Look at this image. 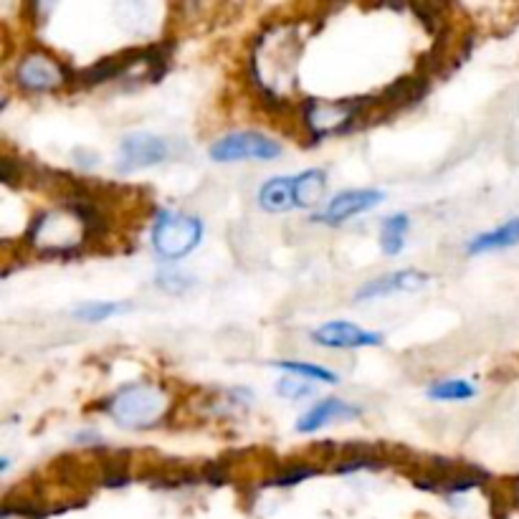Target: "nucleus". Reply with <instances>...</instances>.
Instances as JSON below:
<instances>
[{
    "label": "nucleus",
    "instance_id": "6",
    "mask_svg": "<svg viewBox=\"0 0 519 519\" xmlns=\"http://www.w3.org/2000/svg\"><path fill=\"white\" fill-rule=\"evenodd\" d=\"M385 201V193L378 188H350L342 190L327 203L319 213H314L312 221L327 223V226H342V223L352 221L355 216L373 211Z\"/></svg>",
    "mask_w": 519,
    "mask_h": 519
},
{
    "label": "nucleus",
    "instance_id": "21",
    "mask_svg": "<svg viewBox=\"0 0 519 519\" xmlns=\"http://www.w3.org/2000/svg\"><path fill=\"white\" fill-rule=\"evenodd\" d=\"M276 393L282 395V398H289V401H304L309 395H314V385H309L304 378H284L276 383Z\"/></svg>",
    "mask_w": 519,
    "mask_h": 519
},
{
    "label": "nucleus",
    "instance_id": "8",
    "mask_svg": "<svg viewBox=\"0 0 519 519\" xmlns=\"http://www.w3.org/2000/svg\"><path fill=\"white\" fill-rule=\"evenodd\" d=\"M312 340L327 350H357V347H378L383 342V335L335 319V322H325L312 330Z\"/></svg>",
    "mask_w": 519,
    "mask_h": 519
},
{
    "label": "nucleus",
    "instance_id": "3",
    "mask_svg": "<svg viewBox=\"0 0 519 519\" xmlns=\"http://www.w3.org/2000/svg\"><path fill=\"white\" fill-rule=\"evenodd\" d=\"M370 107V99H342V102H322V99H309L304 104V127L314 142L325 137L342 135L352 130L355 122H360L365 109Z\"/></svg>",
    "mask_w": 519,
    "mask_h": 519
},
{
    "label": "nucleus",
    "instance_id": "19",
    "mask_svg": "<svg viewBox=\"0 0 519 519\" xmlns=\"http://www.w3.org/2000/svg\"><path fill=\"white\" fill-rule=\"evenodd\" d=\"M319 469L314 464H287L279 469V474L271 479V487H294V484L304 482V479H312L317 476Z\"/></svg>",
    "mask_w": 519,
    "mask_h": 519
},
{
    "label": "nucleus",
    "instance_id": "20",
    "mask_svg": "<svg viewBox=\"0 0 519 519\" xmlns=\"http://www.w3.org/2000/svg\"><path fill=\"white\" fill-rule=\"evenodd\" d=\"M155 282H157V287L163 289V292L173 294V297H180V294H188L190 289L195 287L193 276L183 274V271H178V269L160 271Z\"/></svg>",
    "mask_w": 519,
    "mask_h": 519
},
{
    "label": "nucleus",
    "instance_id": "7",
    "mask_svg": "<svg viewBox=\"0 0 519 519\" xmlns=\"http://www.w3.org/2000/svg\"><path fill=\"white\" fill-rule=\"evenodd\" d=\"M16 82L18 87L31 94L54 92V89L66 84V69L54 56L36 51V54H28L21 59L16 69Z\"/></svg>",
    "mask_w": 519,
    "mask_h": 519
},
{
    "label": "nucleus",
    "instance_id": "23",
    "mask_svg": "<svg viewBox=\"0 0 519 519\" xmlns=\"http://www.w3.org/2000/svg\"><path fill=\"white\" fill-rule=\"evenodd\" d=\"M74 157L76 160H84V168H94L97 165V155H89L87 150H76Z\"/></svg>",
    "mask_w": 519,
    "mask_h": 519
},
{
    "label": "nucleus",
    "instance_id": "5",
    "mask_svg": "<svg viewBox=\"0 0 519 519\" xmlns=\"http://www.w3.org/2000/svg\"><path fill=\"white\" fill-rule=\"evenodd\" d=\"M170 157H173V142L160 135H152V132H132L119 142L117 170L122 175H130L137 173V170L168 163Z\"/></svg>",
    "mask_w": 519,
    "mask_h": 519
},
{
    "label": "nucleus",
    "instance_id": "9",
    "mask_svg": "<svg viewBox=\"0 0 519 519\" xmlns=\"http://www.w3.org/2000/svg\"><path fill=\"white\" fill-rule=\"evenodd\" d=\"M431 282V276L426 271L418 269H401L390 271V274L378 276L373 282L363 284V287L355 292V302H373V299L393 297V294H406V292H418L426 284Z\"/></svg>",
    "mask_w": 519,
    "mask_h": 519
},
{
    "label": "nucleus",
    "instance_id": "10",
    "mask_svg": "<svg viewBox=\"0 0 519 519\" xmlns=\"http://www.w3.org/2000/svg\"><path fill=\"white\" fill-rule=\"evenodd\" d=\"M360 416H363V408L355 406V403H345L340 398H325V401H319L317 406H312L307 413L299 416L297 431L314 433L335 421H355Z\"/></svg>",
    "mask_w": 519,
    "mask_h": 519
},
{
    "label": "nucleus",
    "instance_id": "11",
    "mask_svg": "<svg viewBox=\"0 0 519 519\" xmlns=\"http://www.w3.org/2000/svg\"><path fill=\"white\" fill-rule=\"evenodd\" d=\"M517 244H519V218H509V221H504L502 226L471 238L469 244H466V254L479 256V254H489V251L512 249V246Z\"/></svg>",
    "mask_w": 519,
    "mask_h": 519
},
{
    "label": "nucleus",
    "instance_id": "17",
    "mask_svg": "<svg viewBox=\"0 0 519 519\" xmlns=\"http://www.w3.org/2000/svg\"><path fill=\"white\" fill-rule=\"evenodd\" d=\"M132 304L130 302H87L82 307H76L74 317L82 319V322H104V319L119 317V314L130 312Z\"/></svg>",
    "mask_w": 519,
    "mask_h": 519
},
{
    "label": "nucleus",
    "instance_id": "15",
    "mask_svg": "<svg viewBox=\"0 0 519 519\" xmlns=\"http://www.w3.org/2000/svg\"><path fill=\"white\" fill-rule=\"evenodd\" d=\"M411 228V216L408 213H393L380 226V249L385 256H398L406 249V233Z\"/></svg>",
    "mask_w": 519,
    "mask_h": 519
},
{
    "label": "nucleus",
    "instance_id": "13",
    "mask_svg": "<svg viewBox=\"0 0 519 519\" xmlns=\"http://www.w3.org/2000/svg\"><path fill=\"white\" fill-rule=\"evenodd\" d=\"M428 92V79L426 76H408V79H398L393 87H388L383 92V102H378L380 109H403L413 107L423 99V94Z\"/></svg>",
    "mask_w": 519,
    "mask_h": 519
},
{
    "label": "nucleus",
    "instance_id": "12",
    "mask_svg": "<svg viewBox=\"0 0 519 519\" xmlns=\"http://www.w3.org/2000/svg\"><path fill=\"white\" fill-rule=\"evenodd\" d=\"M256 198H259V206L269 213H287L297 208V201H294V175H279V178L266 180Z\"/></svg>",
    "mask_w": 519,
    "mask_h": 519
},
{
    "label": "nucleus",
    "instance_id": "18",
    "mask_svg": "<svg viewBox=\"0 0 519 519\" xmlns=\"http://www.w3.org/2000/svg\"><path fill=\"white\" fill-rule=\"evenodd\" d=\"M274 368L279 370H287V373L297 375V378L304 380H317V383H337V375L332 370H327L325 365H314V363H297V360H282V363H276Z\"/></svg>",
    "mask_w": 519,
    "mask_h": 519
},
{
    "label": "nucleus",
    "instance_id": "2",
    "mask_svg": "<svg viewBox=\"0 0 519 519\" xmlns=\"http://www.w3.org/2000/svg\"><path fill=\"white\" fill-rule=\"evenodd\" d=\"M152 249L160 259L180 261L203 241V221L188 213L160 211L152 226Z\"/></svg>",
    "mask_w": 519,
    "mask_h": 519
},
{
    "label": "nucleus",
    "instance_id": "4",
    "mask_svg": "<svg viewBox=\"0 0 519 519\" xmlns=\"http://www.w3.org/2000/svg\"><path fill=\"white\" fill-rule=\"evenodd\" d=\"M282 152V142H276L274 137L264 135V132L244 130L218 137L208 155H211L213 163H238V160H276Z\"/></svg>",
    "mask_w": 519,
    "mask_h": 519
},
{
    "label": "nucleus",
    "instance_id": "22",
    "mask_svg": "<svg viewBox=\"0 0 519 519\" xmlns=\"http://www.w3.org/2000/svg\"><path fill=\"white\" fill-rule=\"evenodd\" d=\"M74 444H82V446H99L102 444V436L97 431H79L74 436Z\"/></svg>",
    "mask_w": 519,
    "mask_h": 519
},
{
    "label": "nucleus",
    "instance_id": "14",
    "mask_svg": "<svg viewBox=\"0 0 519 519\" xmlns=\"http://www.w3.org/2000/svg\"><path fill=\"white\" fill-rule=\"evenodd\" d=\"M327 193V173L319 168H309L294 175V201L297 208L322 206Z\"/></svg>",
    "mask_w": 519,
    "mask_h": 519
},
{
    "label": "nucleus",
    "instance_id": "16",
    "mask_svg": "<svg viewBox=\"0 0 519 519\" xmlns=\"http://www.w3.org/2000/svg\"><path fill=\"white\" fill-rule=\"evenodd\" d=\"M426 395L431 401H471L476 395V385L469 380L451 378V380H438V383L428 385Z\"/></svg>",
    "mask_w": 519,
    "mask_h": 519
},
{
    "label": "nucleus",
    "instance_id": "1",
    "mask_svg": "<svg viewBox=\"0 0 519 519\" xmlns=\"http://www.w3.org/2000/svg\"><path fill=\"white\" fill-rule=\"evenodd\" d=\"M168 408L170 398L160 385L135 383L109 395L102 411L125 428H155L168 416Z\"/></svg>",
    "mask_w": 519,
    "mask_h": 519
}]
</instances>
